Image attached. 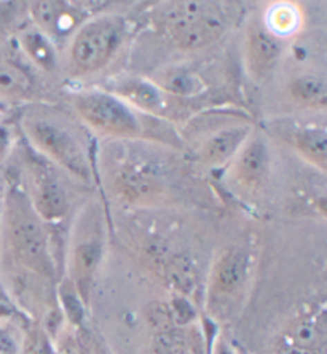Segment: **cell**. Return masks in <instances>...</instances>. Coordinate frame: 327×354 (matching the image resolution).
Instances as JSON below:
<instances>
[{
  "mask_svg": "<svg viewBox=\"0 0 327 354\" xmlns=\"http://www.w3.org/2000/svg\"><path fill=\"white\" fill-rule=\"evenodd\" d=\"M207 354H236V351L228 345V342H225V338H216L212 340L211 346H209V353Z\"/></svg>",
  "mask_w": 327,
  "mask_h": 354,
  "instance_id": "24",
  "label": "cell"
},
{
  "mask_svg": "<svg viewBox=\"0 0 327 354\" xmlns=\"http://www.w3.org/2000/svg\"><path fill=\"white\" fill-rule=\"evenodd\" d=\"M58 297L62 311H64V316L69 319L71 324L80 326L83 322V317H85V301L80 299L79 292H77L75 288L67 278L59 283Z\"/></svg>",
  "mask_w": 327,
  "mask_h": 354,
  "instance_id": "21",
  "label": "cell"
},
{
  "mask_svg": "<svg viewBox=\"0 0 327 354\" xmlns=\"http://www.w3.org/2000/svg\"><path fill=\"white\" fill-rule=\"evenodd\" d=\"M30 12L37 29L48 39L71 34L82 21L79 8L64 2H34Z\"/></svg>",
  "mask_w": 327,
  "mask_h": 354,
  "instance_id": "12",
  "label": "cell"
},
{
  "mask_svg": "<svg viewBox=\"0 0 327 354\" xmlns=\"http://www.w3.org/2000/svg\"><path fill=\"white\" fill-rule=\"evenodd\" d=\"M268 24L272 28L270 32L273 35H286L292 32L295 26L299 24V15L290 5H279V7L273 8L272 13H270Z\"/></svg>",
  "mask_w": 327,
  "mask_h": 354,
  "instance_id": "22",
  "label": "cell"
},
{
  "mask_svg": "<svg viewBox=\"0 0 327 354\" xmlns=\"http://www.w3.org/2000/svg\"><path fill=\"white\" fill-rule=\"evenodd\" d=\"M30 144L53 165L61 166L77 179H91V160L85 134L75 122L48 107L30 109L23 118Z\"/></svg>",
  "mask_w": 327,
  "mask_h": 354,
  "instance_id": "1",
  "label": "cell"
},
{
  "mask_svg": "<svg viewBox=\"0 0 327 354\" xmlns=\"http://www.w3.org/2000/svg\"><path fill=\"white\" fill-rule=\"evenodd\" d=\"M104 249V235L97 223L93 230L88 228L85 233H79L71 248L67 279L74 286L85 305L90 301L93 286L102 263Z\"/></svg>",
  "mask_w": 327,
  "mask_h": 354,
  "instance_id": "8",
  "label": "cell"
},
{
  "mask_svg": "<svg viewBox=\"0 0 327 354\" xmlns=\"http://www.w3.org/2000/svg\"><path fill=\"white\" fill-rule=\"evenodd\" d=\"M32 93V80L12 62H0V97L23 99Z\"/></svg>",
  "mask_w": 327,
  "mask_h": 354,
  "instance_id": "18",
  "label": "cell"
},
{
  "mask_svg": "<svg viewBox=\"0 0 327 354\" xmlns=\"http://www.w3.org/2000/svg\"><path fill=\"white\" fill-rule=\"evenodd\" d=\"M10 134L5 128H0V158L3 157L5 153H7V149H8V144H10Z\"/></svg>",
  "mask_w": 327,
  "mask_h": 354,
  "instance_id": "26",
  "label": "cell"
},
{
  "mask_svg": "<svg viewBox=\"0 0 327 354\" xmlns=\"http://www.w3.org/2000/svg\"><path fill=\"white\" fill-rule=\"evenodd\" d=\"M124 39V19L106 15L77 29L71 46V62L80 74L102 69L113 58Z\"/></svg>",
  "mask_w": 327,
  "mask_h": 354,
  "instance_id": "4",
  "label": "cell"
},
{
  "mask_svg": "<svg viewBox=\"0 0 327 354\" xmlns=\"http://www.w3.org/2000/svg\"><path fill=\"white\" fill-rule=\"evenodd\" d=\"M270 169V153L265 140L259 136L247 140L238 150L230 165V182L241 192L252 194L261 189Z\"/></svg>",
  "mask_w": 327,
  "mask_h": 354,
  "instance_id": "10",
  "label": "cell"
},
{
  "mask_svg": "<svg viewBox=\"0 0 327 354\" xmlns=\"http://www.w3.org/2000/svg\"><path fill=\"white\" fill-rule=\"evenodd\" d=\"M290 93L297 101L310 106L323 104L326 101V80L321 75L307 74L299 77L290 85Z\"/></svg>",
  "mask_w": 327,
  "mask_h": 354,
  "instance_id": "20",
  "label": "cell"
},
{
  "mask_svg": "<svg viewBox=\"0 0 327 354\" xmlns=\"http://www.w3.org/2000/svg\"><path fill=\"white\" fill-rule=\"evenodd\" d=\"M24 342L10 326L0 327V354H23Z\"/></svg>",
  "mask_w": 327,
  "mask_h": 354,
  "instance_id": "23",
  "label": "cell"
},
{
  "mask_svg": "<svg viewBox=\"0 0 327 354\" xmlns=\"http://www.w3.org/2000/svg\"><path fill=\"white\" fill-rule=\"evenodd\" d=\"M5 111H7V104H5L2 99H0V113L5 112Z\"/></svg>",
  "mask_w": 327,
  "mask_h": 354,
  "instance_id": "27",
  "label": "cell"
},
{
  "mask_svg": "<svg viewBox=\"0 0 327 354\" xmlns=\"http://www.w3.org/2000/svg\"><path fill=\"white\" fill-rule=\"evenodd\" d=\"M117 187L128 200H153L160 192V184L153 174L139 169H127L117 177Z\"/></svg>",
  "mask_w": 327,
  "mask_h": 354,
  "instance_id": "16",
  "label": "cell"
},
{
  "mask_svg": "<svg viewBox=\"0 0 327 354\" xmlns=\"http://www.w3.org/2000/svg\"><path fill=\"white\" fill-rule=\"evenodd\" d=\"M281 56V44L261 24H254L247 32L246 61L247 69L256 80H265L272 74Z\"/></svg>",
  "mask_w": 327,
  "mask_h": 354,
  "instance_id": "11",
  "label": "cell"
},
{
  "mask_svg": "<svg viewBox=\"0 0 327 354\" xmlns=\"http://www.w3.org/2000/svg\"><path fill=\"white\" fill-rule=\"evenodd\" d=\"M5 241L19 267L46 283L56 279V260L50 246L46 223L35 212L24 190L13 189L7 196Z\"/></svg>",
  "mask_w": 327,
  "mask_h": 354,
  "instance_id": "2",
  "label": "cell"
},
{
  "mask_svg": "<svg viewBox=\"0 0 327 354\" xmlns=\"http://www.w3.org/2000/svg\"><path fill=\"white\" fill-rule=\"evenodd\" d=\"M118 96H123V101H129L134 106L145 112L158 113L165 107V93L155 85L142 79H128L115 86Z\"/></svg>",
  "mask_w": 327,
  "mask_h": 354,
  "instance_id": "14",
  "label": "cell"
},
{
  "mask_svg": "<svg viewBox=\"0 0 327 354\" xmlns=\"http://www.w3.org/2000/svg\"><path fill=\"white\" fill-rule=\"evenodd\" d=\"M15 315V306L10 304V300L3 299L2 295H0V317H12Z\"/></svg>",
  "mask_w": 327,
  "mask_h": 354,
  "instance_id": "25",
  "label": "cell"
},
{
  "mask_svg": "<svg viewBox=\"0 0 327 354\" xmlns=\"http://www.w3.org/2000/svg\"><path fill=\"white\" fill-rule=\"evenodd\" d=\"M74 107L83 122L96 133L117 138L141 136V120L123 99L111 93H82L74 97Z\"/></svg>",
  "mask_w": 327,
  "mask_h": 354,
  "instance_id": "6",
  "label": "cell"
},
{
  "mask_svg": "<svg viewBox=\"0 0 327 354\" xmlns=\"http://www.w3.org/2000/svg\"><path fill=\"white\" fill-rule=\"evenodd\" d=\"M254 257L249 248L230 246L212 262L206 289V308L212 319L225 321L238 310L251 283Z\"/></svg>",
  "mask_w": 327,
  "mask_h": 354,
  "instance_id": "3",
  "label": "cell"
},
{
  "mask_svg": "<svg viewBox=\"0 0 327 354\" xmlns=\"http://www.w3.org/2000/svg\"><path fill=\"white\" fill-rule=\"evenodd\" d=\"M21 44H23L24 50L28 51V55L32 58L35 64L40 66L41 69L50 71L56 66V51L51 45L50 39L45 34H41L40 30L28 29L21 37Z\"/></svg>",
  "mask_w": 327,
  "mask_h": 354,
  "instance_id": "19",
  "label": "cell"
},
{
  "mask_svg": "<svg viewBox=\"0 0 327 354\" xmlns=\"http://www.w3.org/2000/svg\"><path fill=\"white\" fill-rule=\"evenodd\" d=\"M29 200L45 223L62 221L71 209L69 192L62 176L45 157L30 155L28 161Z\"/></svg>",
  "mask_w": 327,
  "mask_h": 354,
  "instance_id": "7",
  "label": "cell"
},
{
  "mask_svg": "<svg viewBox=\"0 0 327 354\" xmlns=\"http://www.w3.org/2000/svg\"><path fill=\"white\" fill-rule=\"evenodd\" d=\"M225 15L216 3H176L166 18V29L176 45L184 50H198L214 44L224 34Z\"/></svg>",
  "mask_w": 327,
  "mask_h": 354,
  "instance_id": "5",
  "label": "cell"
},
{
  "mask_svg": "<svg viewBox=\"0 0 327 354\" xmlns=\"http://www.w3.org/2000/svg\"><path fill=\"white\" fill-rule=\"evenodd\" d=\"M294 145L302 157L326 169L327 166V133L323 127H305L294 134Z\"/></svg>",
  "mask_w": 327,
  "mask_h": 354,
  "instance_id": "15",
  "label": "cell"
},
{
  "mask_svg": "<svg viewBox=\"0 0 327 354\" xmlns=\"http://www.w3.org/2000/svg\"><path fill=\"white\" fill-rule=\"evenodd\" d=\"M157 86L163 93L166 91L169 93V95L194 96L196 93L201 91L203 82H201L200 77H196L194 72L180 69V67H174V69L163 72Z\"/></svg>",
  "mask_w": 327,
  "mask_h": 354,
  "instance_id": "17",
  "label": "cell"
},
{
  "mask_svg": "<svg viewBox=\"0 0 327 354\" xmlns=\"http://www.w3.org/2000/svg\"><path fill=\"white\" fill-rule=\"evenodd\" d=\"M273 354H326L324 308L295 316L279 337Z\"/></svg>",
  "mask_w": 327,
  "mask_h": 354,
  "instance_id": "9",
  "label": "cell"
},
{
  "mask_svg": "<svg viewBox=\"0 0 327 354\" xmlns=\"http://www.w3.org/2000/svg\"><path fill=\"white\" fill-rule=\"evenodd\" d=\"M249 138L247 127L224 128L212 134L200 147L198 157L206 166H222L235 158L238 150L243 147Z\"/></svg>",
  "mask_w": 327,
  "mask_h": 354,
  "instance_id": "13",
  "label": "cell"
}]
</instances>
